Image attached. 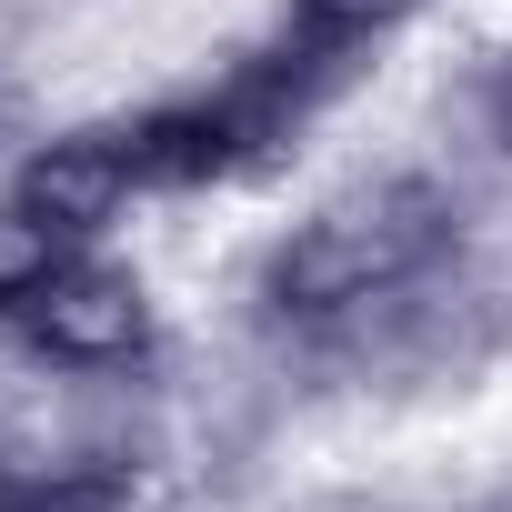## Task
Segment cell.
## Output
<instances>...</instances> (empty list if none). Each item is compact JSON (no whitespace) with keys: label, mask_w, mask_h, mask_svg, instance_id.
Returning a JSON list of instances; mask_svg holds the SVG:
<instances>
[{"label":"cell","mask_w":512,"mask_h":512,"mask_svg":"<svg viewBox=\"0 0 512 512\" xmlns=\"http://www.w3.org/2000/svg\"><path fill=\"white\" fill-rule=\"evenodd\" d=\"M412 11H422V0H292V11H282V51H292V61H312V71L332 81L352 51L392 41Z\"/></svg>","instance_id":"4"},{"label":"cell","mask_w":512,"mask_h":512,"mask_svg":"<svg viewBox=\"0 0 512 512\" xmlns=\"http://www.w3.org/2000/svg\"><path fill=\"white\" fill-rule=\"evenodd\" d=\"M141 191H151V181H141V141H131V121L61 131V141H41V151L21 161V181H11V201L41 211V221L71 231V241H101Z\"/></svg>","instance_id":"3"},{"label":"cell","mask_w":512,"mask_h":512,"mask_svg":"<svg viewBox=\"0 0 512 512\" xmlns=\"http://www.w3.org/2000/svg\"><path fill=\"white\" fill-rule=\"evenodd\" d=\"M21 512H131V492L111 472H51V482H21Z\"/></svg>","instance_id":"6"},{"label":"cell","mask_w":512,"mask_h":512,"mask_svg":"<svg viewBox=\"0 0 512 512\" xmlns=\"http://www.w3.org/2000/svg\"><path fill=\"white\" fill-rule=\"evenodd\" d=\"M452 191L422 181V171H392V181H362L342 201H322L262 272V302L282 322H342V312H372L392 292H412L442 251H452Z\"/></svg>","instance_id":"1"},{"label":"cell","mask_w":512,"mask_h":512,"mask_svg":"<svg viewBox=\"0 0 512 512\" xmlns=\"http://www.w3.org/2000/svg\"><path fill=\"white\" fill-rule=\"evenodd\" d=\"M71 231H51L41 211H21V201H0V312H31L41 302V282L71 262Z\"/></svg>","instance_id":"5"},{"label":"cell","mask_w":512,"mask_h":512,"mask_svg":"<svg viewBox=\"0 0 512 512\" xmlns=\"http://www.w3.org/2000/svg\"><path fill=\"white\" fill-rule=\"evenodd\" d=\"M21 342L51 372H121V362L151 352V282L131 262H91V251H71V262L41 282V302L21 312Z\"/></svg>","instance_id":"2"},{"label":"cell","mask_w":512,"mask_h":512,"mask_svg":"<svg viewBox=\"0 0 512 512\" xmlns=\"http://www.w3.org/2000/svg\"><path fill=\"white\" fill-rule=\"evenodd\" d=\"M0 512H21V482H0Z\"/></svg>","instance_id":"8"},{"label":"cell","mask_w":512,"mask_h":512,"mask_svg":"<svg viewBox=\"0 0 512 512\" xmlns=\"http://www.w3.org/2000/svg\"><path fill=\"white\" fill-rule=\"evenodd\" d=\"M492 121H502V141H512V81H502V91H492Z\"/></svg>","instance_id":"7"}]
</instances>
